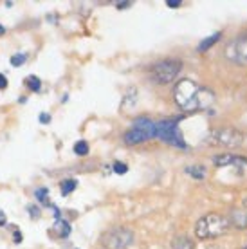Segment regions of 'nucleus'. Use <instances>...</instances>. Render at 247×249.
Segmentation results:
<instances>
[{
  "mask_svg": "<svg viewBox=\"0 0 247 249\" xmlns=\"http://www.w3.org/2000/svg\"><path fill=\"white\" fill-rule=\"evenodd\" d=\"M27 85H29V89H31L33 92H38V90L42 89V81H40V78H36V76H31L29 81H27Z\"/></svg>",
  "mask_w": 247,
  "mask_h": 249,
  "instance_id": "18",
  "label": "nucleus"
},
{
  "mask_svg": "<svg viewBox=\"0 0 247 249\" xmlns=\"http://www.w3.org/2000/svg\"><path fill=\"white\" fill-rule=\"evenodd\" d=\"M231 220L222 213H208L200 217L195 224V237L200 240H215L218 237H224L231 230Z\"/></svg>",
  "mask_w": 247,
  "mask_h": 249,
  "instance_id": "2",
  "label": "nucleus"
},
{
  "mask_svg": "<svg viewBox=\"0 0 247 249\" xmlns=\"http://www.w3.org/2000/svg\"><path fill=\"white\" fill-rule=\"evenodd\" d=\"M134 242V233L128 228H112L101 237V246L105 249H126Z\"/></svg>",
  "mask_w": 247,
  "mask_h": 249,
  "instance_id": "6",
  "label": "nucleus"
},
{
  "mask_svg": "<svg viewBox=\"0 0 247 249\" xmlns=\"http://www.w3.org/2000/svg\"><path fill=\"white\" fill-rule=\"evenodd\" d=\"M114 172L116 174H119V175H123V174H126L128 172V166L124 164V162H114Z\"/></svg>",
  "mask_w": 247,
  "mask_h": 249,
  "instance_id": "20",
  "label": "nucleus"
},
{
  "mask_svg": "<svg viewBox=\"0 0 247 249\" xmlns=\"http://www.w3.org/2000/svg\"><path fill=\"white\" fill-rule=\"evenodd\" d=\"M74 154L76 156H87L88 154V143L87 141H78L74 144Z\"/></svg>",
  "mask_w": 247,
  "mask_h": 249,
  "instance_id": "15",
  "label": "nucleus"
},
{
  "mask_svg": "<svg viewBox=\"0 0 247 249\" xmlns=\"http://www.w3.org/2000/svg\"><path fill=\"white\" fill-rule=\"evenodd\" d=\"M180 118H170L161 119L155 123V137H159L161 141L172 144L175 148H186V141L182 137V132L179 128Z\"/></svg>",
  "mask_w": 247,
  "mask_h": 249,
  "instance_id": "3",
  "label": "nucleus"
},
{
  "mask_svg": "<svg viewBox=\"0 0 247 249\" xmlns=\"http://www.w3.org/2000/svg\"><path fill=\"white\" fill-rule=\"evenodd\" d=\"M128 6H132V2H118V4H116L118 9H124V7H128Z\"/></svg>",
  "mask_w": 247,
  "mask_h": 249,
  "instance_id": "25",
  "label": "nucleus"
},
{
  "mask_svg": "<svg viewBox=\"0 0 247 249\" xmlns=\"http://www.w3.org/2000/svg\"><path fill=\"white\" fill-rule=\"evenodd\" d=\"M220 38H222V33H213L211 36L204 38V40L198 44L197 51H198V53H206V51H210L211 47L216 44V42H220Z\"/></svg>",
  "mask_w": 247,
  "mask_h": 249,
  "instance_id": "12",
  "label": "nucleus"
},
{
  "mask_svg": "<svg viewBox=\"0 0 247 249\" xmlns=\"http://www.w3.org/2000/svg\"><path fill=\"white\" fill-rule=\"evenodd\" d=\"M13 240H15L17 244L22 242V233H20V231H15V235H13Z\"/></svg>",
  "mask_w": 247,
  "mask_h": 249,
  "instance_id": "23",
  "label": "nucleus"
},
{
  "mask_svg": "<svg viewBox=\"0 0 247 249\" xmlns=\"http://www.w3.org/2000/svg\"><path fill=\"white\" fill-rule=\"evenodd\" d=\"M186 174H190L193 179H197V181H202L206 177V168L202 164H193V166H188V168H186Z\"/></svg>",
  "mask_w": 247,
  "mask_h": 249,
  "instance_id": "13",
  "label": "nucleus"
},
{
  "mask_svg": "<svg viewBox=\"0 0 247 249\" xmlns=\"http://www.w3.org/2000/svg\"><path fill=\"white\" fill-rule=\"evenodd\" d=\"M76 186H78V182H76L74 179H67V181L62 182V193L63 195H69V193L72 192Z\"/></svg>",
  "mask_w": 247,
  "mask_h": 249,
  "instance_id": "16",
  "label": "nucleus"
},
{
  "mask_svg": "<svg viewBox=\"0 0 247 249\" xmlns=\"http://www.w3.org/2000/svg\"><path fill=\"white\" fill-rule=\"evenodd\" d=\"M36 199L42 202V204H45V202H49V190L47 188H40V190H36Z\"/></svg>",
  "mask_w": 247,
  "mask_h": 249,
  "instance_id": "17",
  "label": "nucleus"
},
{
  "mask_svg": "<svg viewBox=\"0 0 247 249\" xmlns=\"http://www.w3.org/2000/svg\"><path fill=\"white\" fill-rule=\"evenodd\" d=\"M166 4H168L170 7H179V6H180V0H168Z\"/></svg>",
  "mask_w": 247,
  "mask_h": 249,
  "instance_id": "26",
  "label": "nucleus"
},
{
  "mask_svg": "<svg viewBox=\"0 0 247 249\" xmlns=\"http://www.w3.org/2000/svg\"><path fill=\"white\" fill-rule=\"evenodd\" d=\"M226 58L231 63L246 65L247 63V36H240L231 40L226 45Z\"/></svg>",
  "mask_w": 247,
  "mask_h": 249,
  "instance_id": "7",
  "label": "nucleus"
},
{
  "mask_svg": "<svg viewBox=\"0 0 247 249\" xmlns=\"http://www.w3.org/2000/svg\"><path fill=\"white\" fill-rule=\"evenodd\" d=\"M29 213H31V215H33V217H35V218L40 217V212H38V210H36V206H29Z\"/></svg>",
  "mask_w": 247,
  "mask_h": 249,
  "instance_id": "22",
  "label": "nucleus"
},
{
  "mask_svg": "<svg viewBox=\"0 0 247 249\" xmlns=\"http://www.w3.org/2000/svg\"><path fill=\"white\" fill-rule=\"evenodd\" d=\"M210 143L215 146H224V148H238L244 143V134L235 126H220L211 130Z\"/></svg>",
  "mask_w": 247,
  "mask_h": 249,
  "instance_id": "5",
  "label": "nucleus"
},
{
  "mask_svg": "<svg viewBox=\"0 0 247 249\" xmlns=\"http://www.w3.org/2000/svg\"><path fill=\"white\" fill-rule=\"evenodd\" d=\"M40 123L43 124L51 123V114H40Z\"/></svg>",
  "mask_w": 247,
  "mask_h": 249,
  "instance_id": "21",
  "label": "nucleus"
},
{
  "mask_svg": "<svg viewBox=\"0 0 247 249\" xmlns=\"http://www.w3.org/2000/svg\"><path fill=\"white\" fill-rule=\"evenodd\" d=\"M6 220H7V218H6V213H2V212H0V226H4V224H6Z\"/></svg>",
  "mask_w": 247,
  "mask_h": 249,
  "instance_id": "27",
  "label": "nucleus"
},
{
  "mask_svg": "<svg viewBox=\"0 0 247 249\" xmlns=\"http://www.w3.org/2000/svg\"><path fill=\"white\" fill-rule=\"evenodd\" d=\"M213 164L216 168H224V166H247V157L236 156V154H220V156H213Z\"/></svg>",
  "mask_w": 247,
  "mask_h": 249,
  "instance_id": "8",
  "label": "nucleus"
},
{
  "mask_svg": "<svg viewBox=\"0 0 247 249\" xmlns=\"http://www.w3.org/2000/svg\"><path fill=\"white\" fill-rule=\"evenodd\" d=\"M7 87V78L4 74H0V89H6Z\"/></svg>",
  "mask_w": 247,
  "mask_h": 249,
  "instance_id": "24",
  "label": "nucleus"
},
{
  "mask_svg": "<svg viewBox=\"0 0 247 249\" xmlns=\"http://www.w3.org/2000/svg\"><path fill=\"white\" fill-rule=\"evenodd\" d=\"M244 249H247V246H246V248H244Z\"/></svg>",
  "mask_w": 247,
  "mask_h": 249,
  "instance_id": "29",
  "label": "nucleus"
},
{
  "mask_svg": "<svg viewBox=\"0 0 247 249\" xmlns=\"http://www.w3.org/2000/svg\"><path fill=\"white\" fill-rule=\"evenodd\" d=\"M231 226H236V228H247V210H235V212L231 213Z\"/></svg>",
  "mask_w": 247,
  "mask_h": 249,
  "instance_id": "11",
  "label": "nucleus"
},
{
  "mask_svg": "<svg viewBox=\"0 0 247 249\" xmlns=\"http://www.w3.org/2000/svg\"><path fill=\"white\" fill-rule=\"evenodd\" d=\"M4 33H6V27H4V25L0 24V36H2V35H4Z\"/></svg>",
  "mask_w": 247,
  "mask_h": 249,
  "instance_id": "28",
  "label": "nucleus"
},
{
  "mask_svg": "<svg viewBox=\"0 0 247 249\" xmlns=\"http://www.w3.org/2000/svg\"><path fill=\"white\" fill-rule=\"evenodd\" d=\"M173 100L186 112L206 110L215 103V94L210 89H202L192 78H180L173 87Z\"/></svg>",
  "mask_w": 247,
  "mask_h": 249,
  "instance_id": "1",
  "label": "nucleus"
},
{
  "mask_svg": "<svg viewBox=\"0 0 247 249\" xmlns=\"http://www.w3.org/2000/svg\"><path fill=\"white\" fill-rule=\"evenodd\" d=\"M25 62V54L18 53V54H13L11 56V65L13 67H20V65H24Z\"/></svg>",
  "mask_w": 247,
  "mask_h": 249,
  "instance_id": "19",
  "label": "nucleus"
},
{
  "mask_svg": "<svg viewBox=\"0 0 247 249\" xmlns=\"http://www.w3.org/2000/svg\"><path fill=\"white\" fill-rule=\"evenodd\" d=\"M170 246H172V249H195L193 240L190 237H186V235H177V237H173Z\"/></svg>",
  "mask_w": 247,
  "mask_h": 249,
  "instance_id": "10",
  "label": "nucleus"
},
{
  "mask_svg": "<svg viewBox=\"0 0 247 249\" xmlns=\"http://www.w3.org/2000/svg\"><path fill=\"white\" fill-rule=\"evenodd\" d=\"M54 228L58 230V237L60 238H67L69 233H71V226H69L65 220H62V218H58V220H56Z\"/></svg>",
  "mask_w": 247,
  "mask_h": 249,
  "instance_id": "14",
  "label": "nucleus"
},
{
  "mask_svg": "<svg viewBox=\"0 0 247 249\" xmlns=\"http://www.w3.org/2000/svg\"><path fill=\"white\" fill-rule=\"evenodd\" d=\"M180 71H182V62L180 60L166 58V60H161V62H155L150 67V76H152V80L155 83L166 85V83H173L179 78Z\"/></svg>",
  "mask_w": 247,
  "mask_h": 249,
  "instance_id": "4",
  "label": "nucleus"
},
{
  "mask_svg": "<svg viewBox=\"0 0 247 249\" xmlns=\"http://www.w3.org/2000/svg\"><path fill=\"white\" fill-rule=\"evenodd\" d=\"M148 139H152V137L146 134L144 130H141V128H137V126H132L130 130L124 132L123 136V141L126 144H139V143H144V141H148Z\"/></svg>",
  "mask_w": 247,
  "mask_h": 249,
  "instance_id": "9",
  "label": "nucleus"
}]
</instances>
